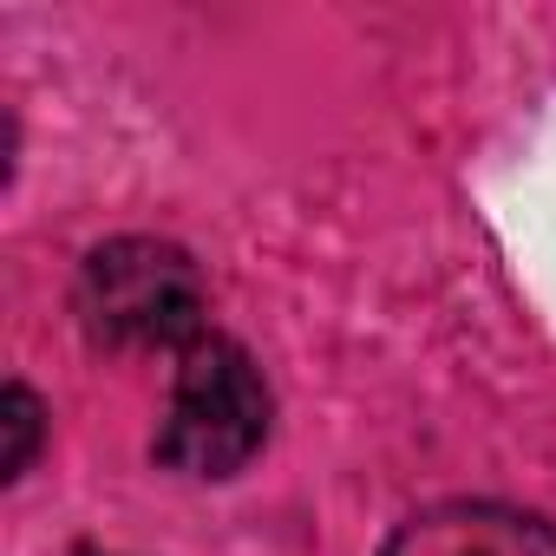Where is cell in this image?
Instances as JSON below:
<instances>
[{"mask_svg":"<svg viewBox=\"0 0 556 556\" xmlns=\"http://www.w3.org/2000/svg\"><path fill=\"white\" fill-rule=\"evenodd\" d=\"M268 432H275V393L262 361L223 328L197 334L177 354L170 400L151 432V458L190 484H223L255 465Z\"/></svg>","mask_w":556,"mask_h":556,"instance_id":"1","label":"cell"},{"mask_svg":"<svg viewBox=\"0 0 556 556\" xmlns=\"http://www.w3.org/2000/svg\"><path fill=\"white\" fill-rule=\"evenodd\" d=\"M73 315L92 348L118 354H184L210 334V289L203 268L170 236H105L79 255Z\"/></svg>","mask_w":556,"mask_h":556,"instance_id":"2","label":"cell"},{"mask_svg":"<svg viewBox=\"0 0 556 556\" xmlns=\"http://www.w3.org/2000/svg\"><path fill=\"white\" fill-rule=\"evenodd\" d=\"M374 556H556V517L510 497H439L406 510Z\"/></svg>","mask_w":556,"mask_h":556,"instance_id":"3","label":"cell"},{"mask_svg":"<svg viewBox=\"0 0 556 556\" xmlns=\"http://www.w3.org/2000/svg\"><path fill=\"white\" fill-rule=\"evenodd\" d=\"M0 426H8V484H21L40 458V439H47V406L27 380H8V400H0Z\"/></svg>","mask_w":556,"mask_h":556,"instance_id":"4","label":"cell"}]
</instances>
